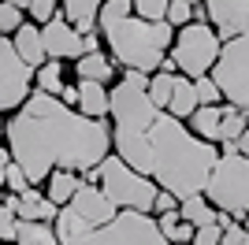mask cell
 <instances>
[{"label": "cell", "instance_id": "7c38bea8", "mask_svg": "<svg viewBox=\"0 0 249 245\" xmlns=\"http://www.w3.org/2000/svg\"><path fill=\"white\" fill-rule=\"evenodd\" d=\"M208 19L219 30V37L231 41L249 26V0H205Z\"/></svg>", "mask_w": 249, "mask_h": 245}, {"label": "cell", "instance_id": "7402d4cb", "mask_svg": "<svg viewBox=\"0 0 249 245\" xmlns=\"http://www.w3.org/2000/svg\"><path fill=\"white\" fill-rule=\"evenodd\" d=\"M74 71H78V78L108 82V78H115V63L108 60L101 49H97V52H86V56H78V60H74Z\"/></svg>", "mask_w": 249, "mask_h": 245}, {"label": "cell", "instance_id": "d6986e66", "mask_svg": "<svg viewBox=\"0 0 249 245\" xmlns=\"http://www.w3.org/2000/svg\"><path fill=\"white\" fill-rule=\"evenodd\" d=\"M78 186H82V171H71V167H60V171L49 175V197L56 204H71L74 193H78Z\"/></svg>", "mask_w": 249, "mask_h": 245}, {"label": "cell", "instance_id": "7a4b0ae2", "mask_svg": "<svg viewBox=\"0 0 249 245\" xmlns=\"http://www.w3.org/2000/svg\"><path fill=\"white\" fill-rule=\"evenodd\" d=\"M216 163V141L190 134L182 119L171 115L167 108L156 115L153 130H149V175L160 182V190H171L178 197L205 193Z\"/></svg>", "mask_w": 249, "mask_h": 245}, {"label": "cell", "instance_id": "e0dca14e", "mask_svg": "<svg viewBox=\"0 0 249 245\" xmlns=\"http://www.w3.org/2000/svg\"><path fill=\"white\" fill-rule=\"evenodd\" d=\"M56 234H60V242L63 245H71V242H78V238L86 234V230H93V223H89V219H86L82 212H78V208H74V204H63L60 208V215H56Z\"/></svg>", "mask_w": 249, "mask_h": 245}, {"label": "cell", "instance_id": "6da1fadb", "mask_svg": "<svg viewBox=\"0 0 249 245\" xmlns=\"http://www.w3.org/2000/svg\"><path fill=\"white\" fill-rule=\"evenodd\" d=\"M115 145V130L104 119L74 112L56 93H30L19 112L8 119V149L30 175V182H49L56 167L86 171L108 156Z\"/></svg>", "mask_w": 249, "mask_h": 245}, {"label": "cell", "instance_id": "d590c367", "mask_svg": "<svg viewBox=\"0 0 249 245\" xmlns=\"http://www.w3.org/2000/svg\"><path fill=\"white\" fill-rule=\"evenodd\" d=\"M175 208H178V193H171V190H160V193H156V204H153V212H156V215L175 212Z\"/></svg>", "mask_w": 249, "mask_h": 245}, {"label": "cell", "instance_id": "4dcf8cb0", "mask_svg": "<svg viewBox=\"0 0 249 245\" xmlns=\"http://www.w3.org/2000/svg\"><path fill=\"white\" fill-rule=\"evenodd\" d=\"M167 8H171V0H134V11L142 15V19H167Z\"/></svg>", "mask_w": 249, "mask_h": 245}, {"label": "cell", "instance_id": "4fadbf2b", "mask_svg": "<svg viewBox=\"0 0 249 245\" xmlns=\"http://www.w3.org/2000/svg\"><path fill=\"white\" fill-rule=\"evenodd\" d=\"M71 204H74V208H78V212H82L93 227H104V223H112L115 215H119V204L104 193V186H93V182H82V186H78V193H74Z\"/></svg>", "mask_w": 249, "mask_h": 245}, {"label": "cell", "instance_id": "44dd1931", "mask_svg": "<svg viewBox=\"0 0 249 245\" xmlns=\"http://www.w3.org/2000/svg\"><path fill=\"white\" fill-rule=\"evenodd\" d=\"M190 119H194V134H201L208 141H219V130H223V104H201Z\"/></svg>", "mask_w": 249, "mask_h": 245}, {"label": "cell", "instance_id": "30bf717a", "mask_svg": "<svg viewBox=\"0 0 249 245\" xmlns=\"http://www.w3.org/2000/svg\"><path fill=\"white\" fill-rule=\"evenodd\" d=\"M37 74L30 60H22V52L15 49V37H0V108L4 112H19L26 97H30V82Z\"/></svg>", "mask_w": 249, "mask_h": 245}, {"label": "cell", "instance_id": "b9f144b4", "mask_svg": "<svg viewBox=\"0 0 249 245\" xmlns=\"http://www.w3.org/2000/svg\"><path fill=\"white\" fill-rule=\"evenodd\" d=\"M242 223H246V227H249V215H246V219H242Z\"/></svg>", "mask_w": 249, "mask_h": 245}, {"label": "cell", "instance_id": "ac0fdd59", "mask_svg": "<svg viewBox=\"0 0 249 245\" xmlns=\"http://www.w3.org/2000/svg\"><path fill=\"white\" fill-rule=\"evenodd\" d=\"M201 108V97H197V86L190 82V74L186 78H178L175 74V93H171V104H167V112L171 115H178V119H190V115Z\"/></svg>", "mask_w": 249, "mask_h": 245}, {"label": "cell", "instance_id": "83f0119b", "mask_svg": "<svg viewBox=\"0 0 249 245\" xmlns=\"http://www.w3.org/2000/svg\"><path fill=\"white\" fill-rule=\"evenodd\" d=\"M37 89H45V93H56V97L63 93L60 60H49V63H41V67H37Z\"/></svg>", "mask_w": 249, "mask_h": 245}, {"label": "cell", "instance_id": "3957f363", "mask_svg": "<svg viewBox=\"0 0 249 245\" xmlns=\"http://www.w3.org/2000/svg\"><path fill=\"white\" fill-rule=\"evenodd\" d=\"M134 11V0H104L101 15V34L108 41L112 56L119 60V67H134V71H160V63L171 56V45H175V22H153L142 19V15H130Z\"/></svg>", "mask_w": 249, "mask_h": 245}, {"label": "cell", "instance_id": "cb8c5ba5", "mask_svg": "<svg viewBox=\"0 0 249 245\" xmlns=\"http://www.w3.org/2000/svg\"><path fill=\"white\" fill-rule=\"evenodd\" d=\"M15 245H63V242H60V234H56V227H49V223H34V219H22Z\"/></svg>", "mask_w": 249, "mask_h": 245}, {"label": "cell", "instance_id": "9c48e42d", "mask_svg": "<svg viewBox=\"0 0 249 245\" xmlns=\"http://www.w3.org/2000/svg\"><path fill=\"white\" fill-rule=\"evenodd\" d=\"M212 78L219 82V89L231 104L249 108V26L238 37L223 41V52H219V63L212 67Z\"/></svg>", "mask_w": 249, "mask_h": 245}, {"label": "cell", "instance_id": "9a60e30c", "mask_svg": "<svg viewBox=\"0 0 249 245\" xmlns=\"http://www.w3.org/2000/svg\"><path fill=\"white\" fill-rule=\"evenodd\" d=\"M19 215L22 219H34V223H56V215H60V204L52 201L49 193H37V190H26V193H19Z\"/></svg>", "mask_w": 249, "mask_h": 245}, {"label": "cell", "instance_id": "484cf974", "mask_svg": "<svg viewBox=\"0 0 249 245\" xmlns=\"http://www.w3.org/2000/svg\"><path fill=\"white\" fill-rule=\"evenodd\" d=\"M160 230H164L167 242H194V234H197V227L190 223V219H182V212H164L160 215Z\"/></svg>", "mask_w": 249, "mask_h": 245}, {"label": "cell", "instance_id": "603a6c76", "mask_svg": "<svg viewBox=\"0 0 249 245\" xmlns=\"http://www.w3.org/2000/svg\"><path fill=\"white\" fill-rule=\"evenodd\" d=\"M178 212H182V219H190L194 227H208V223H216V219H219V208H216L212 201H205L201 193H190V197H182Z\"/></svg>", "mask_w": 249, "mask_h": 245}, {"label": "cell", "instance_id": "ba28073f", "mask_svg": "<svg viewBox=\"0 0 249 245\" xmlns=\"http://www.w3.org/2000/svg\"><path fill=\"white\" fill-rule=\"evenodd\" d=\"M71 245H167L160 219H153L149 212H134V208H119L112 223L86 230L78 242Z\"/></svg>", "mask_w": 249, "mask_h": 245}, {"label": "cell", "instance_id": "836d02e7", "mask_svg": "<svg viewBox=\"0 0 249 245\" xmlns=\"http://www.w3.org/2000/svg\"><path fill=\"white\" fill-rule=\"evenodd\" d=\"M223 245H249V227L242 223V219H234V223L223 230Z\"/></svg>", "mask_w": 249, "mask_h": 245}, {"label": "cell", "instance_id": "f35d334b", "mask_svg": "<svg viewBox=\"0 0 249 245\" xmlns=\"http://www.w3.org/2000/svg\"><path fill=\"white\" fill-rule=\"evenodd\" d=\"M86 52H97V34H86Z\"/></svg>", "mask_w": 249, "mask_h": 245}, {"label": "cell", "instance_id": "e575fe53", "mask_svg": "<svg viewBox=\"0 0 249 245\" xmlns=\"http://www.w3.org/2000/svg\"><path fill=\"white\" fill-rule=\"evenodd\" d=\"M56 4H60V0H34V8H30V19H41V22L56 19Z\"/></svg>", "mask_w": 249, "mask_h": 245}, {"label": "cell", "instance_id": "f1b7e54d", "mask_svg": "<svg viewBox=\"0 0 249 245\" xmlns=\"http://www.w3.org/2000/svg\"><path fill=\"white\" fill-rule=\"evenodd\" d=\"M19 26H22V8L15 4V0H4V4H0V30L11 37Z\"/></svg>", "mask_w": 249, "mask_h": 245}, {"label": "cell", "instance_id": "d4e9b609", "mask_svg": "<svg viewBox=\"0 0 249 245\" xmlns=\"http://www.w3.org/2000/svg\"><path fill=\"white\" fill-rule=\"evenodd\" d=\"M249 126V108H238V104H223V130H219V141H238Z\"/></svg>", "mask_w": 249, "mask_h": 245}, {"label": "cell", "instance_id": "1f68e13d", "mask_svg": "<svg viewBox=\"0 0 249 245\" xmlns=\"http://www.w3.org/2000/svg\"><path fill=\"white\" fill-rule=\"evenodd\" d=\"M194 4H201V0H171V8H167V22H175V26L194 22Z\"/></svg>", "mask_w": 249, "mask_h": 245}, {"label": "cell", "instance_id": "8d00e7d4", "mask_svg": "<svg viewBox=\"0 0 249 245\" xmlns=\"http://www.w3.org/2000/svg\"><path fill=\"white\" fill-rule=\"evenodd\" d=\"M63 101L71 104V108H78V97H82V93H78V86H63V93H60Z\"/></svg>", "mask_w": 249, "mask_h": 245}, {"label": "cell", "instance_id": "4316f807", "mask_svg": "<svg viewBox=\"0 0 249 245\" xmlns=\"http://www.w3.org/2000/svg\"><path fill=\"white\" fill-rule=\"evenodd\" d=\"M171 93H175V74L171 71H156L153 82H149V97H153L160 108H167V104H171Z\"/></svg>", "mask_w": 249, "mask_h": 245}, {"label": "cell", "instance_id": "8fae6325", "mask_svg": "<svg viewBox=\"0 0 249 245\" xmlns=\"http://www.w3.org/2000/svg\"><path fill=\"white\" fill-rule=\"evenodd\" d=\"M41 34H45V49H49L52 60H78V56H86V34L74 22H67L63 11L45 22Z\"/></svg>", "mask_w": 249, "mask_h": 245}, {"label": "cell", "instance_id": "8992f818", "mask_svg": "<svg viewBox=\"0 0 249 245\" xmlns=\"http://www.w3.org/2000/svg\"><path fill=\"white\" fill-rule=\"evenodd\" d=\"M101 186L104 193L112 197L119 208H134V212H153L156 204V193H160V182H156L153 175H142L134 163H126L123 156H104L101 160Z\"/></svg>", "mask_w": 249, "mask_h": 245}, {"label": "cell", "instance_id": "d6a6232c", "mask_svg": "<svg viewBox=\"0 0 249 245\" xmlns=\"http://www.w3.org/2000/svg\"><path fill=\"white\" fill-rule=\"evenodd\" d=\"M223 230L227 227L219 223H208V227H197V234H194V245H223Z\"/></svg>", "mask_w": 249, "mask_h": 245}, {"label": "cell", "instance_id": "ab89813d", "mask_svg": "<svg viewBox=\"0 0 249 245\" xmlns=\"http://www.w3.org/2000/svg\"><path fill=\"white\" fill-rule=\"evenodd\" d=\"M15 4H19L22 11H30V8H34V0H15Z\"/></svg>", "mask_w": 249, "mask_h": 245}, {"label": "cell", "instance_id": "60d3db41", "mask_svg": "<svg viewBox=\"0 0 249 245\" xmlns=\"http://www.w3.org/2000/svg\"><path fill=\"white\" fill-rule=\"evenodd\" d=\"M175 245H194V242H175Z\"/></svg>", "mask_w": 249, "mask_h": 245}, {"label": "cell", "instance_id": "f546056e", "mask_svg": "<svg viewBox=\"0 0 249 245\" xmlns=\"http://www.w3.org/2000/svg\"><path fill=\"white\" fill-rule=\"evenodd\" d=\"M194 86H197L201 104H219V101H227V97H223V89H219V82L212 78V74H205V78H194Z\"/></svg>", "mask_w": 249, "mask_h": 245}, {"label": "cell", "instance_id": "277c9868", "mask_svg": "<svg viewBox=\"0 0 249 245\" xmlns=\"http://www.w3.org/2000/svg\"><path fill=\"white\" fill-rule=\"evenodd\" d=\"M149 71L126 67L119 86L112 89V130H115V149L126 163H134L142 175H149V130L156 115L164 112L149 97Z\"/></svg>", "mask_w": 249, "mask_h": 245}, {"label": "cell", "instance_id": "5bb4252c", "mask_svg": "<svg viewBox=\"0 0 249 245\" xmlns=\"http://www.w3.org/2000/svg\"><path fill=\"white\" fill-rule=\"evenodd\" d=\"M78 112L93 115V119H104V115H112V93L104 89V82L97 78H78Z\"/></svg>", "mask_w": 249, "mask_h": 245}, {"label": "cell", "instance_id": "ffe728a7", "mask_svg": "<svg viewBox=\"0 0 249 245\" xmlns=\"http://www.w3.org/2000/svg\"><path fill=\"white\" fill-rule=\"evenodd\" d=\"M101 8H104V0H63V15L82 34H93V22L101 15Z\"/></svg>", "mask_w": 249, "mask_h": 245}, {"label": "cell", "instance_id": "2e32d148", "mask_svg": "<svg viewBox=\"0 0 249 245\" xmlns=\"http://www.w3.org/2000/svg\"><path fill=\"white\" fill-rule=\"evenodd\" d=\"M15 37V49L22 52V60H30L34 67H41V63H49L52 56H49V49H45V34L34 26V22H22L19 30L11 34Z\"/></svg>", "mask_w": 249, "mask_h": 245}, {"label": "cell", "instance_id": "52a82bcc", "mask_svg": "<svg viewBox=\"0 0 249 245\" xmlns=\"http://www.w3.org/2000/svg\"><path fill=\"white\" fill-rule=\"evenodd\" d=\"M219 52H223V37H219L216 26L208 22H186L178 26L175 45H171V56H175L178 71L190 74V78H205L212 74V67L219 63Z\"/></svg>", "mask_w": 249, "mask_h": 245}, {"label": "cell", "instance_id": "5b68a950", "mask_svg": "<svg viewBox=\"0 0 249 245\" xmlns=\"http://www.w3.org/2000/svg\"><path fill=\"white\" fill-rule=\"evenodd\" d=\"M205 193L219 212H231L234 219L249 215V156L238 153V141H223V153Z\"/></svg>", "mask_w": 249, "mask_h": 245}, {"label": "cell", "instance_id": "74e56055", "mask_svg": "<svg viewBox=\"0 0 249 245\" xmlns=\"http://www.w3.org/2000/svg\"><path fill=\"white\" fill-rule=\"evenodd\" d=\"M238 153H246V156H249V126H246V134L238 138Z\"/></svg>", "mask_w": 249, "mask_h": 245}]
</instances>
